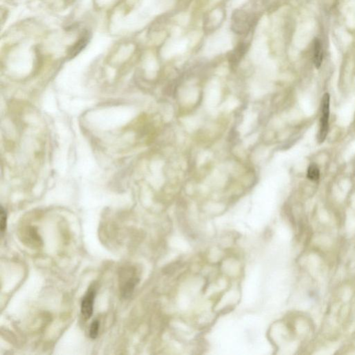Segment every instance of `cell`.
I'll return each mask as SVG.
<instances>
[{"label":"cell","instance_id":"6da1fadb","mask_svg":"<svg viewBox=\"0 0 355 355\" xmlns=\"http://www.w3.org/2000/svg\"><path fill=\"white\" fill-rule=\"evenodd\" d=\"M138 282L139 277L135 268L129 266L121 268L119 272V290L121 296L124 299L129 298Z\"/></svg>","mask_w":355,"mask_h":355},{"label":"cell","instance_id":"7a4b0ae2","mask_svg":"<svg viewBox=\"0 0 355 355\" xmlns=\"http://www.w3.org/2000/svg\"><path fill=\"white\" fill-rule=\"evenodd\" d=\"M330 97L328 93L323 95L321 102V117L320 119V129L318 139L323 143L326 138L329 128V117H330Z\"/></svg>","mask_w":355,"mask_h":355},{"label":"cell","instance_id":"3957f363","mask_svg":"<svg viewBox=\"0 0 355 355\" xmlns=\"http://www.w3.org/2000/svg\"><path fill=\"white\" fill-rule=\"evenodd\" d=\"M95 291L90 289L82 300L81 311L85 319H91L93 314L94 303H95Z\"/></svg>","mask_w":355,"mask_h":355},{"label":"cell","instance_id":"277c9868","mask_svg":"<svg viewBox=\"0 0 355 355\" xmlns=\"http://www.w3.org/2000/svg\"><path fill=\"white\" fill-rule=\"evenodd\" d=\"M313 54L314 65H315L316 68H319L321 67L322 62H323V51L321 42L318 38H316L315 40H314Z\"/></svg>","mask_w":355,"mask_h":355},{"label":"cell","instance_id":"5b68a950","mask_svg":"<svg viewBox=\"0 0 355 355\" xmlns=\"http://www.w3.org/2000/svg\"><path fill=\"white\" fill-rule=\"evenodd\" d=\"M88 40H89V37L87 34H85L82 38H79L78 41L72 47L70 50H69L70 56L74 57L79 54L86 47Z\"/></svg>","mask_w":355,"mask_h":355},{"label":"cell","instance_id":"8992f818","mask_svg":"<svg viewBox=\"0 0 355 355\" xmlns=\"http://www.w3.org/2000/svg\"><path fill=\"white\" fill-rule=\"evenodd\" d=\"M307 178L310 181L316 182L319 181L320 178V170L319 167L315 163L311 164L307 170Z\"/></svg>","mask_w":355,"mask_h":355},{"label":"cell","instance_id":"52a82bcc","mask_svg":"<svg viewBox=\"0 0 355 355\" xmlns=\"http://www.w3.org/2000/svg\"><path fill=\"white\" fill-rule=\"evenodd\" d=\"M99 329V321L98 320H95L94 321L91 325V328H90V336L93 339H95L98 336Z\"/></svg>","mask_w":355,"mask_h":355},{"label":"cell","instance_id":"ba28073f","mask_svg":"<svg viewBox=\"0 0 355 355\" xmlns=\"http://www.w3.org/2000/svg\"><path fill=\"white\" fill-rule=\"evenodd\" d=\"M1 220H0V229H1L2 234H4L5 230L7 229V215L6 211L4 209L3 207L1 208V214H0Z\"/></svg>","mask_w":355,"mask_h":355}]
</instances>
